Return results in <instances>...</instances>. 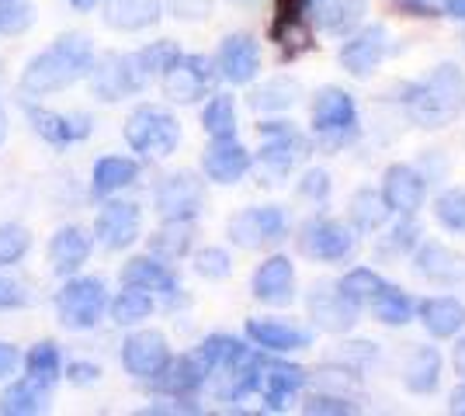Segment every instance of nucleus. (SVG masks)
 Instances as JSON below:
<instances>
[{
    "label": "nucleus",
    "instance_id": "c756f323",
    "mask_svg": "<svg viewBox=\"0 0 465 416\" xmlns=\"http://www.w3.org/2000/svg\"><path fill=\"white\" fill-rule=\"evenodd\" d=\"M420 319L430 337H455L459 330H465V305L459 298H427L420 305Z\"/></svg>",
    "mask_w": 465,
    "mask_h": 416
},
{
    "label": "nucleus",
    "instance_id": "dca6fc26",
    "mask_svg": "<svg viewBox=\"0 0 465 416\" xmlns=\"http://www.w3.org/2000/svg\"><path fill=\"white\" fill-rule=\"evenodd\" d=\"M389 53V32L382 24H371L365 32H358L351 42H344L341 49V66L351 77H369L379 63L386 60Z\"/></svg>",
    "mask_w": 465,
    "mask_h": 416
},
{
    "label": "nucleus",
    "instance_id": "f03ea898",
    "mask_svg": "<svg viewBox=\"0 0 465 416\" xmlns=\"http://www.w3.org/2000/svg\"><path fill=\"white\" fill-rule=\"evenodd\" d=\"M459 98H462V73L451 63L438 66L424 83L403 87V104H407L410 119L424 129H441L455 115Z\"/></svg>",
    "mask_w": 465,
    "mask_h": 416
},
{
    "label": "nucleus",
    "instance_id": "7ed1b4c3",
    "mask_svg": "<svg viewBox=\"0 0 465 416\" xmlns=\"http://www.w3.org/2000/svg\"><path fill=\"white\" fill-rule=\"evenodd\" d=\"M125 142L146 157H167L181 142V125L171 111L146 104V108H136L125 121Z\"/></svg>",
    "mask_w": 465,
    "mask_h": 416
},
{
    "label": "nucleus",
    "instance_id": "473e14b6",
    "mask_svg": "<svg viewBox=\"0 0 465 416\" xmlns=\"http://www.w3.org/2000/svg\"><path fill=\"white\" fill-rule=\"evenodd\" d=\"M139 167L136 160H125V157H104L97 160L94 167V195L97 198H108V195H115L122 188H129L133 180H136Z\"/></svg>",
    "mask_w": 465,
    "mask_h": 416
},
{
    "label": "nucleus",
    "instance_id": "ddd939ff",
    "mask_svg": "<svg viewBox=\"0 0 465 416\" xmlns=\"http://www.w3.org/2000/svg\"><path fill=\"white\" fill-rule=\"evenodd\" d=\"M302 254L312 260H344L354 254V233H351L344 222H333V218H316L302 229L299 237Z\"/></svg>",
    "mask_w": 465,
    "mask_h": 416
},
{
    "label": "nucleus",
    "instance_id": "a19ab883",
    "mask_svg": "<svg viewBox=\"0 0 465 416\" xmlns=\"http://www.w3.org/2000/svg\"><path fill=\"white\" fill-rule=\"evenodd\" d=\"M434 216H438V222L445 226L448 233H465V188L445 191L434 205Z\"/></svg>",
    "mask_w": 465,
    "mask_h": 416
},
{
    "label": "nucleus",
    "instance_id": "bb28decb",
    "mask_svg": "<svg viewBox=\"0 0 465 416\" xmlns=\"http://www.w3.org/2000/svg\"><path fill=\"white\" fill-rule=\"evenodd\" d=\"M122 281L125 285H133V288H143V292H160V295L167 298V302H177V277L163 267V264H156L153 257H136L129 260L125 267H122Z\"/></svg>",
    "mask_w": 465,
    "mask_h": 416
},
{
    "label": "nucleus",
    "instance_id": "cd10ccee",
    "mask_svg": "<svg viewBox=\"0 0 465 416\" xmlns=\"http://www.w3.org/2000/svg\"><path fill=\"white\" fill-rule=\"evenodd\" d=\"M104 21L118 32H143L160 21V0H108Z\"/></svg>",
    "mask_w": 465,
    "mask_h": 416
},
{
    "label": "nucleus",
    "instance_id": "a878e982",
    "mask_svg": "<svg viewBox=\"0 0 465 416\" xmlns=\"http://www.w3.org/2000/svg\"><path fill=\"white\" fill-rule=\"evenodd\" d=\"M247 337L264 347V351H302L310 347V330H299L292 323H278V319H251L247 323Z\"/></svg>",
    "mask_w": 465,
    "mask_h": 416
},
{
    "label": "nucleus",
    "instance_id": "6ab92c4d",
    "mask_svg": "<svg viewBox=\"0 0 465 416\" xmlns=\"http://www.w3.org/2000/svg\"><path fill=\"white\" fill-rule=\"evenodd\" d=\"M202 167L215 184H236L251 170V153L236 139H213V146L202 157Z\"/></svg>",
    "mask_w": 465,
    "mask_h": 416
},
{
    "label": "nucleus",
    "instance_id": "4c0bfd02",
    "mask_svg": "<svg viewBox=\"0 0 465 416\" xmlns=\"http://www.w3.org/2000/svg\"><path fill=\"white\" fill-rule=\"evenodd\" d=\"M150 313H153V298H150V292L133 288V285H125V292L112 302V319H115L118 326H133V323L146 319Z\"/></svg>",
    "mask_w": 465,
    "mask_h": 416
},
{
    "label": "nucleus",
    "instance_id": "9d476101",
    "mask_svg": "<svg viewBox=\"0 0 465 416\" xmlns=\"http://www.w3.org/2000/svg\"><path fill=\"white\" fill-rule=\"evenodd\" d=\"M202 180L194 174H171L156 188V212L163 222H192L202 212Z\"/></svg>",
    "mask_w": 465,
    "mask_h": 416
},
{
    "label": "nucleus",
    "instance_id": "20e7f679",
    "mask_svg": "<svg viewBox=\"0 0 465 416\" xmlns=\"http://www.w3.org/2000/svg\"><path fill=\"white\" fill-rule=\"evenodd\" d=\"M108 305V292L101 277H74L59 288L56 313L66 330H91Z\"/></svg>",
    "mask_w": 465,
    "mask_h": 416
},
{
    "label": "nucleus",
    "instance_id": "72a5a7b5",
    "mask_svg": "<svg viewBox=\"0 0 465 416\" xmlns=\"http://www.w3.org/2000/svg\"><path fill=\"white\" fill-rule=\"evenodd\" d=\"M247 354H251V347H247L243 340L230 337V334H213V337L202 340V347H198V357L205 361L209 375L230 368V364H236L240 357H247Z\"/></svg>",
    "mask_w": 465,
    "mask_h": 416
},
{
    "label": "nucleus",
    "instance_id": "f704fd0d",
    "mask_svg": "<svg viewBox=\"0 0 465 416\" xmlns=\"http://www.w3.org/2000/svg\"><path fill=\"white\" fill-rule=\"evenodd\" d=\"M369 309L382 319L386 326H403V323H410L413 302L407 298V292H400L396 285H389V281H386V285L375 292V298L369 302Z\"/></svg>",
    "mask_w": 465,
    "mask_h": 416
},
{
    "label": "nucleus",
    "instance_id": "603ef678",
    "mask_svg": "<svg viewBox=\"0 0 465 416\" xmlns=\"http://www.w3.org/2000/svg\"><path fill=\"white\" fill-rule=\"evenodd\" d=\"M171 4V11H174L177 18H205L209 11H213V0H167Z\"/></svg>",
    "mask_w": 465,
    "mask_h": 416
},
{
    "label": "nucleus",
    "instance_id": "aec40b11",
    "mask_svg": "<svg viewBox=\"0 0 465 416\" xmlns=\"http://www.w3.org/2000/svg\"><path fill=\"white\" fill-rule=\"evenodd\" d=\"M253 295L268 305H289L295 295V267L289 257H272L264 260L253 271Z\"/></svg>",
    "mask_w": 465,
    "mask_h": 416
},
{
    "label": "nucleus",
    "instance_id": "864d4df0",
    "mask_svg": "<svg viewBox=\"0 0 465 416\" xmlns=\"http://www.w3.org/2000/svg\"><path fill=\"white\" fill-rule=\"evenodd\" d=\"M299 188H302L306 198H327V191H330L327 170H306V178H302Z\"/></svg>",
    "mask_w": 465,
    "mask_h": 416
},
{
    "label": "nucleus",
    "instance_id": "79ce46f5",
    "mask_svg": "<svg viewBox=\"0 0 465 416\" xmlns=\"http://www.w3.org/2000/svg\"><path fill=\"white\" fill-rule=\"evenodd\" d=\"M337 285H341V288L358 302V309H361V305H369L371 298H375V292H379L386 281L375 275V271H369V267H358V271H351V275L344 277V281H337Z\"/></svg>",
    "mask_w": 465,
    "mask_h": 416
},
{
    "label": "nucleus",
    "instance_id": "a18cd8bd",
    "mask_svg": "<svg viewBox=\"0 0 465 416\" xmlns=\"http://www.w3.org/2000/svg\"><path fill=\"white\" fill-rule=\"evenodd\" d=\"M28 229H21L15 222H7V226H0V267H11V264H18L25 254H28Z\"/></svg>",
    "mask_w": 465,
    "mask_h": 416
},
{
    "label": "nucleus",
    "instance_id": "0eeeda50",
    "mask_svg": "<svg viewBox=\"0 0 465 416\" xmlns=\"http://www.w3.org/2000/svg\"><path fill=\"white\" fill-rule=\"evenodd\" d=\"M289 233V218L282 208L264 205V208H243L240 216L230 218V239L243 250H257L268 247Z\"/></svg>",
    "mask_w": 465,
    "mask_h": 416
},
{
    "label": "nucleus",
    "instance_id": "3c124183",
    "mask_svg": "<svg viewBox=\"0 0 465 416\" xmlns=\"http://www.w3.org/2000/svg\"><path fill=\"white\" fill-rule=\"evenodd\" d=\"M25 302H28V292L21 288L18 281L0 277V309H21Z\"/></svg>",
    "mask_w": 465,
    "mask_h": 416
},
{
    "label": "nucleus",
    "instance_id": "4468645a",
    "mask_svg": "<svg viewBox=\"0 0 465 416\" xmlns=\"http://www.w3.org/2000/svg\"><path fill=\"white\" fill-rule=\"evenodd\" d=\"M272 39L282 45V53H285L289 60H295L299 53L312 49L306 0H278V7H274Z\"/></svg>",
    "mask_w": 465,
    "mask_h": 416
},
{
    "label": "nucleus",
    "instance_id": "58836bf2",
    "mask_svg": "<svg viewBox=\"0 0 465 416\" xmlns=\"http://www.w3.org/2000/svg\"><path fill=\"white\" fill-rule=\"evenodd\" d=\"M295 101H299V83L282 77V80L264 83L251 98V104H253V111H282V108H292Z\"/></svg>",
    "mask_w": 465,
    "mask_h": 416
},
{
    "label": "nucleus",
    "instance_id": "e433bc0d",
    "mask_svg": "<svg viewBox=\"0 0 465 416\" xmlns=\"http://www.w3.org/2000/svg\"><path fill=\"white\" fill-rule=\"evenodd\" d=\"M202 125L213 139H232L236 136V104L230 94H215L205 111H202Z\"/></svg>",
    "mask_w": 465,
    "mask_h": 416
},
{
    "label": "nucleus",
    "instance_id": "c85d7f7f",
    "mask_svg": "<svg viewBox=\"0 0 465 416\" xmlns=\"http://www.w3.org/2000/svg\"><path fill=\"white\" fill-rule=\"evenodd\" d=\"M306 11H310V21H316L320 28L341 35L361 21L365 4L361 0H306Z\"/></svg>",
    "mask_w": 465,
    "mask_h": 416
},
{
    "label": "nucleus",
    "instance_id": "5701e85b",
    "mask_svg": "<svg viewBox=\"0 0 465 416\" xmlns=\"http://www.w3.org/2000/svg\"><path fill=\"white\" fill-rule=\"evenodd\" d=\"M261 66V53L251 35H230L219 45V73L230 83H251Z\"/></svg>",
    "mask_w": 465,
    "mask_h": 416
},
{
    "label": "nucleus",
    "instance_id": "37998d69",
    "mask_svg": "<svg viewBox=\"0 0 465 416\" xmlns=\"http://www.w3.org/2000/svg\"><path fill=\"white\" fill-rule=\"evenodd\" d=\"M35 21L32 0H0V32L4 35H21Z\"/></svg>",
    "mask_w": 465,
    "mask_h": 416
},
{
    "label": "nucleus",
    "instance_id": "6e6552de",
    "mask_svg": "<svg viewBox=\"0 0 465 416\" xmlns=\"http://www.w3.org/2000/svg\"><path fill=\"white\" fill-rule=\"evenodd\" d=\"M310 316L327 334H344L358 323V302L333 281H320L310 292Z\"/></svg>",
    "mask_w": 465,
    "mask_h": 416
},
{
    "label": "nucleus",
    "instance_id": "412c9836",
    "mask_svg": "<svg viewBox=\"0 0 465 416\" xmlns=\"http://www.w3.org/2000/svg\"><path fill=\"white\" fill-rule=\"evenodd\" d=\"M424 178L413 167H389L386 180H382V198H386L389 212H403L413 216L424 205Z\"/></svg>",
    "mask_w": 465,
    "mask_h": 416
},
{
    "label": "nucleus",
    "instance_id": "09e8293b",
    "mask_svg": "<svg viewBox=\"0 0 465 416\" xmlns=\"http://www.w3.org/2000/svg\"><path fill=\"white\" fill-rule=\"evenodd\" d=\"M306 413L344 416V413H354V402H348L344 396H330V392H323V396H312L310 402H306Z\"/></svg>",
    "mask_w": 465,
    "mask_h": 416
},
{
    "label": "nucleus",
    "instance_id": "052dcab7",
    "mask_svg": "<svg viewBox=\"0 0 465 416\" xmlns=\"http://www.w3.org/2000/svg\"><path fill=\"white\" fill-rule=\"evenodd\" d=\"M451 413H465V389H459V392L451 396Z\"/></svg>",
    "mask_w": 465,
    "mask_h": 416
},
{
    "label": "nucleus",
    "instance_id": "680f3d73",
    "mask_svg": "<svg viewBox=\"0 0 465 416\" xmlns=\"http://www.w3.org/2000/svg\"><path fill=\"white\" fill-rule=\"evenodd\" d=\"M70 4H74V7H77V11H91V7H94L97 0H70Z\"/></svg>",
    "mask_w": 465,
    "mask_h": 416
},
{
    "label": "nucleus",
    "instance_id": "2eb2a0df",
    "mask_svg": "<svg viewBox=\"0 0 465 416\" xmlns=\"http://www.w3.org/2000/svg\"><path fill=\"white\" fill-rule=\"evenodd\" d=\"M139 222H143L139 205H133V201H108L101 208V216H97L94 237L104 250H125V247L136 243Z\"/></svg>",
    "mask_w": 465,
    "mask_h": 416
},
{
    "label": "nucleus",
    "instance_id": "ea45409f",
    "mask_svg": "<svg viewBox=\"0 0 465 416\" xmlns=\"http://www.w3.org/2000/svg\"><path fill=\"white\" fill-rule=\"evenodd\" d=\"M150 247H153V254L167 260H177L188 254V247H192V226L188 222H167V229H160L153 239H150Z\"/></svg>",
    "mask_w": 465,
    "mask_h": 416
},
{
    "label": "nucleus",
    "instance_id": "2f4dec72",
    "mask_svg": "<svg viewBox=\"0 0 465 416\" xmlns=\"http://www.w3.org/2000/svg\"><path fill=\"white\" fill-rule=\"evenodd\" d=\"M403 382H407L410 392H417V396L434 392V389H438V382H441V354H438L434 347H417L407 361Z\"/></svg>",
    "mask_w": 465,
    "mask_h": 416
},
{
    "label": "nucleus",
    "instance_id": "5fc2aeb1",
    "mask_svg": "<svg viewBox=\"0 0 465 416\" xmlns=\"http://www.w3.org/2000/svg\"><path fill=\"white\" fill-rule=\"evenodd\" d=\"M97 364H84V361H74L70 364V382L74 385H91V382H97Z\"/></svg>",
    "mask_w": 465,
    "mask_h": 416
},
{
    "label": "nucleus",
    "instance_id": "49530a36",
    "mask_svg": "<svg viewBox=\"0 0 465 416\" xmlns=\"http://www.w3.org/2000/svg\"><path fill=\"white\" fill-rule=\"evenodd\" d=\"M194 271L202 277H209V281H219V277H226L232 271L230 254L219 250V247H205V250L194 254Z\"/></svg>",
    "mask_w": 465,
    "mask_h": 416
},
{
    "label": "nucleus",
    "instance_id": "39448f33",
    "mask_svg": "<svg viewBox=\"0 0 465 416\" xmlns=\"http://www.w3.org/2000/svg\"><path fill=\"white\" fill-rule=\"evenodd\" d=\"M312 129L323 139V146L337 150L358 132V108L354 98L341 87H323L312 101Z\"/></svg>",
    "mask_w": 465,
    "mask_h": 416
},
{
    "label": "nucleus",
    "instance_id": "b1692460",
    "mask_svg": "<svg viewBox=\"0 0 465 416\" xmlns=\"http://www.w3.org/2000/svg\"><path fill=\"white\" fill-rule=\"evenodd\" d=\"M417 275L427 281H441V285H459L465 281V257L451 254L441 243H417Z\"/></svg>",
    "mask_w": 465,
    "mask_h": 416
},
{
    "label": "nucleus",
    "instance_id": "de8ad7c7",
    "mask_svg": "<svg viewBox=\"0 0 465 416\" xmlns=\"http://www.w3.org/2000/svg\"><path fill=\"white\" fill-rule=\"evenodd\" d=\"M417 233H420V229H417V222H413V218H403V222H400V226L389 233L386 250H389V254H407V250H413V247H417Z\"/></svg>",
    "mask_w": 465,
    "mask_h": 416
},
{
    "label": "nucleus",
    "instance_id": "4be33fe9",
    "mask_svg": "<svg viewBox=\"0 0 465 416\" xmlns=\"http://www.w3.org/2000/svg\"><path fill=\"white\" fill-rule=\"evenodd\" d=\"M25 115L32 121V129L53 146H70V142H80V139L91 136V119H80V115L66 119V115H56L49 108H39V104H28Z\"/></svg>",
    "mask_w": 465,
    "mask_h": 416
},
{
    "label": "nucleus",
    "instance_id": "a211bd4d",
    "mask_svg": "<svg viewBox=\"0 0 465 416\" xmlns=\"http://www.w3.org/2000/svg\"><path fill=\"white\" fill-rule=\"evenodd\" d=\"M205 378H209L205 361L198 354H184V357H177V361H167V368L153 378V389L163 392V396L188 399L205 385Z\"/></svg>",
    "mask_w": 465,
    "mask_h": 416
},
{
    "label": "nucleus",
    "instance_id": "7c9ffc66",
    "mask_svg": "<svg viewBox=\"0 0 465 416\" xmlns=\"http://www.w3.org/2000/svg\"><path fill=\"white\" fill-rule=\"evenodd\" d=\"M45 402H49V382L28 375V378H21V382H15V385L4 392L0 410H4V413H15V416L42 413V410H45Z\"/></svg>",
    "mask_w": 465,
    "mask_h": 416
},
{
    "label": "nucleus",
    "instance_id": "c9c22d12",
    "mask_svg": "<svg viewBox=\"0 0 465 416\" xmlns=\"http://www.w3.org/2000/svg\"><path fill=\"white\" fill-rule=\"evenodd\" d=\"M351 218H354V226H358L361 233H375V229L389 218L386 198H382L379 191H371V188L358 191L354 201H351Z\"/></svg>",
    "mask_w": 465,
    "mask_h": 416
},
{
    "label": "nucleus",
    "instance_id": "e2e57ef3",
    "mask_svg": "<svg viewBox=\"0 0 465 416\" xmlns=\"http://www.w3.org/2000/svg\"><path fill=\"white\" fill-rule=\"evenodd\" d=\"M4 136H7V119H4V108H0V142H4Z\"/></svg>",
    "mask_w": 465,
    "mask_h": 416
},
{
    "label": "nucleus",
    "instance_id": "8fccbe9b",
    "mask_svg": "<svg viewBox=\"0 0 465 416\" xmlns=\"http://www.w3.org/2000/svg\"><path fill=\"white\" fill-rule=\"evenodd\" d=\"M396 7H403L417 18H441L448 11V0H396Z\"/></svg>",
    "mask_w": 465,
    "mask_h": 416
},
{
    "label": "nucleus",
    "instance_id": "4d7b16f0",
    "mask_svg": "<svg viewBox=\"0 0 465 416\" xmlns=\"http://www.w3.org/2000/svg\"><path fill=\"white\" fill-rule=\"evenodd\" d=\"M451 361H455V372L465 378V337L455 343V357H451Z\"/></svg>",
    "mask_w": 465,
    "mask_h": 416
},
{
    "label": "nucleus",
    "instance_id": "1a4fd4ad",
    "mask_svg": "<svg viewBox=\"0 0 465 416\" xmlns=\"http://www.w3.org/2000/svg\"><path fill=\"white\" fill-rule=\"evenodd\" d=\"M261 132H264L261 167H264L272 178L289 174L292 167L306 157V139L299 136L289 121H268V125H261Z\"/></svg>",
    "mask_w": 465,
    "mask_h": 416
},
{
    "label": "nucleus",
    "instance_id": "bf43d9fd",
    "mask_svg": "<svg viewBox=\"0 0 465 416\" xmlns=\"http://www.w3.org/2000/svg\"><path fill=\"white\" fill-rule=\"evenodd\" d=\"M448 18H465V0H448Z\"/></svg>",
    "mask_w": 465,
    "mask_h": 416
},
{
    "label": "nucleus",
    "instance_id": "f3484780",
    "mask_svg": "<svg viewBox=\"0 0 465 416\" xmlns=\"http://www.w3.org/2000/svg\"><path fill=\"white\" fill-rule=\"evenodd\" d=\"M306 368L285 364V361H261V375H257V392L272 410H282L302 385H306Z\"/></svg>",
    "mask_w": 465,
    "mask_h": 416
},
{
    "label": "nucleus",
    "instance_id": "9b49d317",
    "mask_svg": "<svg viewBox=\"0 0 465 416\" xmlns=\"http://www.w3.org/2000/svg\"><path fill=\"white\" fill-rule=\"evenodd\" d=\"M215 83V70L205 56H177V63L163 73V91L177 104H192Z\"/></svg>",
    "mask_w": 465,
    "mask_h": 416
},
{
    "label": "nucleus",
    "instance_id": "423d86ee",
    "mask_svg": "<svg viewBox=\"0 0 465 416\" xmlns=\"http://www.w3.org/2000/svg\"><path fill=\"white\" fill-rule=\"evenodd\" d=\"M153 80V73L146 70V63L139 60V53L129 56H104V60L91 66V87L101 101H122L129 94L143 91Z\"/></svg>",
    "mask_w": 465,
    "mask_h": 416
},
{
    "label": "nucleus",
    "instance_id": "f257e3e1",
    "mask_svg": "<svg viewBox=\"0 0 465 416\" xmlns=\"http://www.w3.org/2000/svg\"><path fill=\"white\" fill-rule=\"evenodd\" d=\"M94 66V45L84 35H63V39L45 49L42 56L28 63L25 77H21V87L28 94H53V91H63L70 83H77L80 77H87Z\"/></svg>",
    "mask_w": 465,
    "mask_h": 416
},
{
    "label": "nucleus",
    "instance_id": "f8f14e48",
    "mask_svg": "<svg viewBox=\"0 0 465 416\" xmlns=\"http://www.w3.org/2000/svg\"><path fill=\"white\" fill-rule=\"evenodd\" d=\"M167 361H171V347H167V337L156 330H139L122 343V364L129 375L156 378L167 368Z\"/></svg>",
    "mask_w": 465,
    "mask_h": 416
},
{
    "label": "nucleus",
    "instance_id": "c03bdc74",
    "mask_svg": "<svg viewBox=\"0 0 465 416\" xmlns=\"http://www.w3.org/2000/svg\"><path fill=\"white\" fill-rule=\"evenodd\" d=\"M25 368H28V375L42 378V382H56L59 375V347L56 343H39V347H32L28 357H25Z\"/></svg>",
    "mask_w": 465,
    "mask_h": 416
},
{
    "label": "nucleus",
    "instance_id": "6e6d98bb",
    "mask_svg": "<svg viewBox=\"0 0 465 416\" xmlns=\"http://www.w3.org/2000/svg\"><path fill=\"white\" fill-rule=\"evenodd\" d=\"M18 368V351L11 343H0V378H7Z\"/></svg>",
    "mask_w": 465,
    "mask_h": 416
},
{
    "label": "nucleus",
    "instance_id": "393cba45",
    "mask_svg": "<svg viewBox=\"0 0 465 416\" xmlns=\"http://www.w3.org/2000/svg\"><path fill=\"white\" fill-rule=\"evenodd\" d=\"M91 257V233L80 226H63L49 243V260L56 275H74Z\"/></svg>",
    "mask_w": 465,
    "mask_h": 416
},
{
    "label": "nucleus",
    "instance_id": "0e129e2a",
    "mask_svg": "<svg viewBox=\"0 0 465 416\" xmlns=\"http://www.w3.org/2000/svg\"><path fill=\"white\" fill-rule=\"evenodd\" d=\"M232 4H257V0H232Z\"/></svg>",
    "mask_w": 465,
    "mask_h": 416
},
{
    "label": "nucleus",
    "instance_id": "13d9d810",
    "mask_svg": "<svg viewBox=\"0 0 465 416\" xmlns=\"http://www.w3.org/2000/svg\"><path fill=\"white\" fill-rule=\"evenodd\" d=\"M150 413H198V406H150Z\"/></svg>",
    "mask_w": 465,
    "mask_h": 416
}]
</instances>
